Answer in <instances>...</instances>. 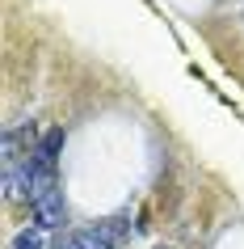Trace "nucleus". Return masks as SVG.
Returning <instances> with one entry per match:
<instances>
[{"label": "nucleus", "instance_id": "f257e3e1", "mask_svg": "<svg viewBox=\"0 0 244 249\" xmlns=\"http://www.w3.org/2000/svg\"><path fill=\"white\" fill-rule=\"evenodd\" d=\"M30 211H34V228H42V232H51V228H64V224H67L64 190H47V195L30 198Z\"/></svg>", "mask_w": 244, "mask_h": 249}, {"label": "nucleus", "instance_id": "f03ea898", "mask_svg": "<svg viewBox=\"0 0 244 249\" xmlns=\"http://www.w3.org/2000/svg\"><path fill=\"white\" fill-rule=\"evenodd\" d=\"M13 249H47L42 228H26V232H17V236H13Z\"/></svg>", "mask_w": 244, "mask_h": 249}, {"label": "nucleus", "instance_id": "7ed1b4c3", "mask_svg": "<svg viewBox=\"0 0 244 249\" xmlns=\"http://www.w3.org/2000/svg\"><path fill=\"white\" fill-rule=\"evenodd\" d=\"M160 249H164V245H160Z\"/></svg>", "mask_w": 244, "mask_h": 249}]
</instances>
